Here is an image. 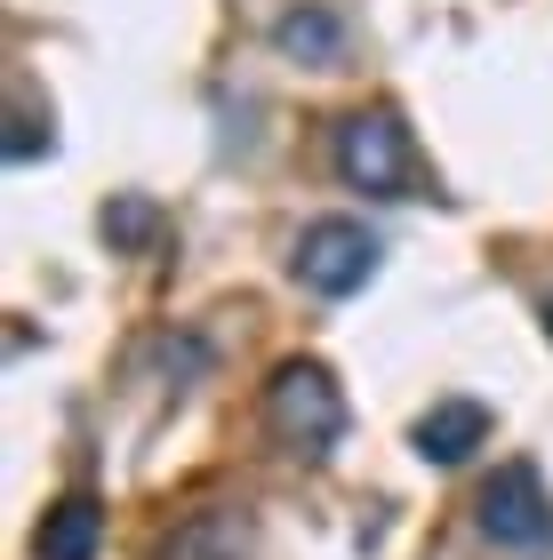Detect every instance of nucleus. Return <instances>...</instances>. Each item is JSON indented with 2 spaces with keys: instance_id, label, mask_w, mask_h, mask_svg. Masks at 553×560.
Here are the masks:
<instances>
[{
  "instance_id": "f257e3e1",
  "label": "nucleus",
  "mask_w": 553,
  "mask_h": 560,
  "mask_svg": "<svg viewBox=\"0 0 553 560\" xmlns=\"http://www.w3.org/2000/svg\"><path fill=\"white\" fill-rule=\"evenodd\" d=\"M265 424H273V441L297 448V456H330L337 432H345L337 376L321 361H281V369H273V385H265Z\"/></svg>"
},
{
  "instance_id": "f03ea898",
  "label": "nucleus",
  "mask_w": 553,
  "mask_h": 560,
  "mask_svg": "<svg viewBox=\"0 0 553 560\" xmlns=\"http://www.w3.org/2000/svg\"><path fill=\"white\" fill-rule=\"evenodd\" d=\"M473 513H482V537L497 552H521V560H545L553 552V497H545V480H538L530 456L497 465L482 480V504H473Z\"/></svg>"
},
{
  "instance_id": "7ed1b4c3",
  "label": "nucleus",
  "mask_w": 553,
  "mask_h": 560,
  "mask_svg": "<svg viewBox=\"0 0 553 560\" xmlns=\"http://www.w3.org/2000/svg\"><path fill=\"white\" fill-rule=\"evenodd\" d=\"M337 176L369 200H410V176H417V152L410 129L377 105V113H345L337 120Z\"/></svg>"
},
{
  "instance_id": "20e7f679",
  "label": "nucleus",
  "mask_w": 553,
  "mask_h": 560,
  "mask_svg": "<svg viewBox=\"0 0 553 560\" xmlns=\"http://www.w3.org/2000/svg\"><path fill=\"white\" fill-rule=\"evenodd\" d=\"M377 257H385V248H377V233L361 217H313L289 248V272L306 280L313 296H354V289H369Z\"/></svg>"
},
{
  "instance_id": "39448f33",
  "label": "nucleus",
  "mask_w": 553,
  "mask_h": 560,
  "mask_svg": "<svg viewBox=\"0 0 553 560\" xmlns=\"http://www.w3.org/2000/svg\"><path fill=\"white\" fill-rule=\"evenodd\" d=\"M410 441H417L425 465H465V456L489 441V409H482V400H434Z\"/></svg>"
},
{
  "instance_id": "423d86ee",
  "label": "nucleus",
  "mask_w": 553,
  "mask_h": 560,
  "mask_svg": "<svg viewBox=\"0 0 553 560\" xmlns=\"http://www.w3.org/2000/svg\"><path fill=\"white\" fill-rule=\"evenodd\" d=\"M273 48H281L289 65H345V16L330 9V0H297V9L273 24Z\"/></svg>"
},
{
  "instance_id": "0eeeda50",
  "label": "nucleus",
  "mask_w": 553,
  "mask_h": 560,
  "mask_svg": "<svg viewBox=\"0 0 553 560\" xmlns=\"http://www.w3.org/2000/svg\"><path fill=\"white\" fill-rule=\"evenodd\" d=\"M96 537H105V513H96V497H65V504H48L33 552H41V560H96Z\"/></svg>"
},
{
  "instance_id": "6e6552de",
  "label": "nucleus",
  "mask_w": 553,
  "mask_h": 560,
  "mask_svg": "<svg viewBox=\"0 0 553 560\" xmlns=\"http://www.w3.org/2000/svg\"><path fill=\"white\" fill-rule=\"evenodd\" d=\"M257 552V537H249L241 513H200L177 545H169V560H249Z\"/></svg>"
},
{
  "instance_id": "1a4fd4ad",
  "label": "nucleus",
  "mask_w": 553,
  "mask_h": 560,
  "mask_svg": "<svg viewBox=\"0 0 553 560\" xmlns=\"http://www.w3.org/2000/svg\"><path fill=\"white\" fill-rule=\"evenodd\" d=\"M96 224H105V241L120 248V257H137V248H153V241H161V209H153L145 192H113Z\"/></svg>"
},
{
  "instance_id": "9d476101",
  "label": "nucleus",
  "mask_w": 553,
  "mask_h": 560,
  "mask_svg": "<svg viewBox=\"0 0 553 560\" xmlns=\"http://www.w3.org/2000/svg\"><path fill=\"white\" fill-rule=\"evenodd\" d=\"M48 137H41V113H33V96H16V113H9V161H33Z\"/></svg>"
},
{
  "instance_id": "9b49d317",
  "label": "nucleus",
  "mask_w": 553,
  "mask_h": 560,
  "mask_svg": "<svg viewBox=\"0 0 553 560\" xmlns=\"http://www.w3.org/2000/svg\"><path fill=\"white\" fill-rule=\"evenodd\" d=\"M545 328H553V296H545Z\"/></svg>"
}]
</instances>
